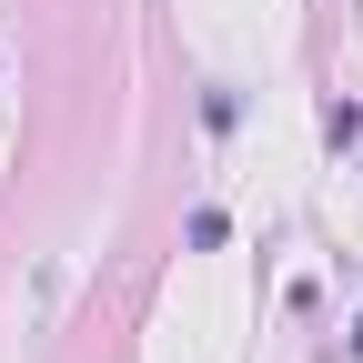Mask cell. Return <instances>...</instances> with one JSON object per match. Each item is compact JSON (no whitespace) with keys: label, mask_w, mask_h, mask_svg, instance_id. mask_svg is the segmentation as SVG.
I'll list each match as a JSON object with an SVG mask.
<instances>
[{"label":"cell","mask_w":363,"mask_h":363,"mask_svg":"<svg viewBox=\"0 0 363 363\" xmlns=\"http://www.w3.org/2000/svg\"><path fill=\"white\" fill-rule=\"evenodd\" d=\"M353 353H363V323H353Z\"/></svg>","instance_id":"7a4b0ae2"},{"label":"cell","mask_w":363,"mask_h":363,"mask_svg":"<svg viewBox=\"0 0 363 363\" xmlns=\"http://www.w3.org/2000/svg\"><path fill=\"white\" fill-rule=\"evenodd\" d=\"M202 121H212V131H233V121H242V91H222V81H212V91H202Z\"/></svg>","instance_id":"6da1fadb"}]
</instances>
